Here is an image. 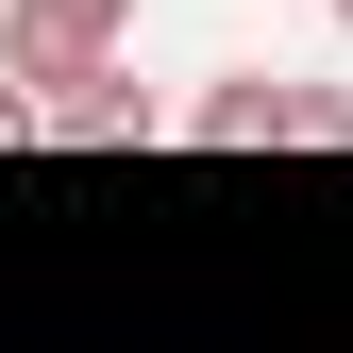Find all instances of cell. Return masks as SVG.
<instances>
[{
    "label": "cell",
    "instance_id": "obj_5",
    "mask_svg": "<svg viewBox=\"0 0 353 353\" xmlns=\"http://www.w3.org/2000/svg\"><path fill=\"white\" fill-rule=\"evenodd\" d=\"M0 152H34V84L17 68H0Z\"/></svg>",
    "mask_w": 353,
    "mask_h": 353
},
{
    "label": "cell",
    "instance_id": "obj_2",
    "mask_svg": "<svg viewBox=\"0 0 353 353\" xmlns=\"http://www.w3.org/2000/svg\"><path fill=\"white\" fill-rule=\"evenodd\" d=\"M34 135H68V152H152L168 118H152L135 68H84V84H51V101H34Z\"/></svg>",
    "mask_w": 353,
    "mask_h": 353
},
{
    "label": "cell",
    "instance_id": "obj_6",
    "mask_svg": "<svg viewBox=\"0 0 353 353\" xmlns=\"http://www.w3.org/2000/svg\"><path fill=\"white\" fill-rule=\"evenodd\" d=\"M336 34H353V0H336Z\"/></svg>",
    "mask_w": 353,
    "mask_h": 353
},
{
    "label": "cell",
    "instance_id": "obj_3",
    "mask_svg": "<svg viewBox=\"0 0 353 353\" xmlns=\"http://www.w3.org/2000/svg\"><path fill=\"white\" fill-rule=\"evenodd\" d=\"M185 152H286V68H219L185 101Z\"/></svg>",
    "mask_w": 353,
    "mask_h": 353
},
{
    "label": "cell",
    "instance_id": "obj_4",
    "mask_svg": "<svg viewBox=\"0 0 353 353\" xmlns=\"http://www.w3.org/2000/svg\"><path fill=\"white\" fill-rule=\"evenodd\" d=\"M286 152H353V84H286Z\"/></svg>",
    "mask_w": 353,
    "mask_h": 353
},
{
    "label": "cell",
    "instance_id": "obj_1",
    "mask_svg": "<svg viewBox=\"0 0 353 353\" xmlns=\"http://www.w3.org/2000/svg\"><path fill=\"white\" fill-rule=\"evenodd\" d=\"M135 51V0H0V68L51 101V84H84V68H118Z\"/></svg>",
    "mask_w": 353,
    "mask_h": 353
}]
</instances>
